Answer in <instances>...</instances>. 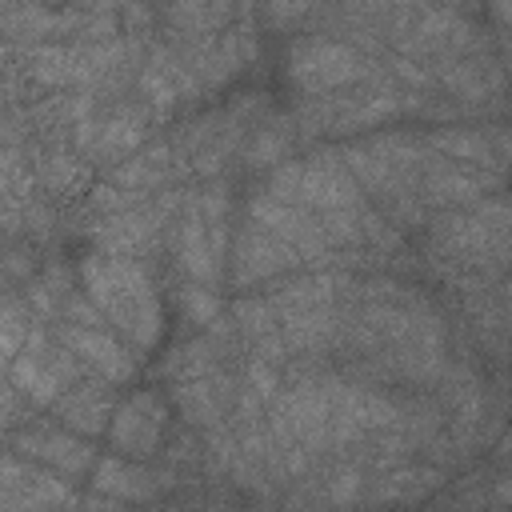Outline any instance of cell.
Masks as SVG:
<instances>
[{"label":"cell","mask_w":512,"mask_h":512,"mask_svg":"<svg viewBox=\"0 0 512 512\" xmlns=\"http://www.w3.org/2000/svg\"><path fill=\"white\" fill-rule=\"evenodd\" d=\"M232 0H176L172 4V24L180 32H212L228 20Z\"/></svg>","instance_id":"obj_14"},{"label":"cell","mask_w":512,"mask_h":512,"mask_svg":"<svg viewBox=\"0 0 512 512\" xmlns=\"http://www.w3.org/2000/svg\"><path fill=\"white\" fill-rule=\"evenodd\" d=\"M164 436V404L156 392H132L112 416V444L124 456H148Z\"/></svg>","instance_id":"obj_6"},{"label":"cell","mask_w":512,"mask_h":512,"mask_svg":"<svg viewBox=\"0 0 512 512\" xmlns=\"http://www.w3.org/2000/svg\"><path fill=\"white\" fill-rule=\"evenodd\" d=\"M4 56H8V48H4V44H0V60H4Z\"/></svg>","instance_id":"obj_29"},{"label":"cell","mask_w":512,"mask_h":512,"mask_svg":"<svg viewBox=\"0 0 512 512\" xmlns=\"http://www.w3.org/2000/svg\"><path fill=\"white\" fill-rule=\"evenodd\" d=\"M156 220V212H120V216H112V220H104L100 228H92V236H96V244L100 248H108V252H132L136 244H144V236L156 228L152 224Z\"/></svg>","instance_id":"obj_12"},{"label":"cell","mask_w":512,"mask_h":512,"mask_svg":"<svg viewBox=\"0 0 512 512\" xmlns=\"http://www.w3.org/2000/svg\"><path fill=\"white\" fill-rule=\"evenodd\" d=\"M168 152L164 148H152V152H144V156H136V160H128V164H120L116 168V176H112V184H120V188H128V192H140V188H152V184H160L164 180V172H168Z\"/></svg>","instance_id":"obj_15"},{"label":"cell","mask_w":512,"mask_h":512,"mask_svg":"<svg viewBox=\"0 0 512 512\" xmlns=\"http://www.w3.org/2000/svg\"><path fill=\"white\" fill-rule=\"evenodd\" d=\"M248 380H252V392H256V396H272V392H276V372H272L268 360H252Z\"/></svg>","instance_id":"obj_24"},{"label":"cell","mask_w":512,"mask_h":512,"mask_svg":"<svg viewBox=\"0 0 512 512\" xmlns=\"http://www.w3.org/2000/svg\"><path fill=\"white\" fill-rule=\"evenodd\" d=\"M236 320H240V328L252 336V340H260L264 348H268V356H280L276 348H280V340H276V316H272V304H264V300H244V304H236Z\"/></svg>","instance_id":"obj_17"},{"label":"cell","mask_w":512,"mask_h":512,"mask_svg":"<svg viewBox=\"0 0 512 512\" xmlns=\"http://www.w3.org/2000/svg\"><path fill=\"white\" fill-rule=\"evenodd\" d=\"M284 148H288V140H284L280 132H256V140H252V148H248V160H252V164H272V160L284 156Z\"/></svg>","instance_id":"obj_22"},{"label":"cell","mask_w":512,"mask_h":512,"mask_svg":"<svg viewBox=\"0 0 512 512\" xmlns=\"http://www.w3.org/2000/svg\"><path fill=\"white\" fill-rule=\"evenodd\" d=\"M432 148H440L452 160H488V140L480 132H436Z\"/></svg>","instance_id":"obj_19"},{"label":"cell","mask_w":512,"mask_h":512,"mask_svg":"<svg viewBox=\"0 0 512 512\" xmlns=\"http://www.w3.org/2000/svg\"><path fill=\"white\" fill-rule=\"evenodd\" d=\"M180 264L192 280H212L216 276V252L208 244V228H204V216H200L196 204H192V212L184 220V232H180Z\"/></svg>","instance_id":"obj_11"},{"label":"cell","mask_w":512,"mask_h":512,"mask_svg":"<svg viewBox=\"0 0 512 512\" xmlns=\"http://www.w3.org/2000/svg\"><path fill=\"white\" fill-rule=\"evenodd\" d=\"M288 76L304 92H332L368 76V64L336 40H300L288 52Z\"/></svg>","instance_id":"obj_4"},{"label":"cell","mask_w":512,"mask_h":512,"mask_svg":"<svg viewBox=\"0 0 512 512\" xmlns=\"http://www.w3.org/2000/svg\"><path fill=\"white\" fill-rule=\"evenodd\" d=\"M44 180L52 184V188H68V184H76L80 180V168L72 164V160H48V168H44Z\"/></svg>","instance_id":"obj_23"},{"label":"cell","mask_w":512,"mask_h":512,"mask_svg":"<svg viewBox=\"0 0 512 512\" xmlns=\"http://www.w3.org/2000/svg\"><path fill=\"white\" fill-rule=\"evenodd\" d=\"M428 196L432 200H440V204H460V200H476L480 196V180L476 176H468V172H460V168H432L428 172Z\"/></svg>","instance_id":"obj_16"},{"label":"cell","mask_w":512,"mask_h":512,"mask_svg":"<svg viewBox=\"0 0 512 512\" xmlns=\"http://www.w3.org/2000/svg\"><path fill=\"white\" fill-rule=\"evenodd\" d=\"M80 4H84V8H96V12H108V8H116V4L128 8V4H136V0H80Z\"/></svg>","instance_id":"obj_27"},{"label":"cell","mask_w":512,"mask_h":512,"mask_svg":"<svg viewBox=\"0 0 512 512\" xmlns=\"http://www.w3.org/2000/svg\"><path fill=\"white\" fill-rule=\"evenodd\" d=\"M92 484H96L100 492H108L112 500H140V496H148V492H152L148 476H144L140 468H132V464L116 460V456H104V460L96 464Z\"/></svg>","instance_id":"obj_13"},{"label":"cell","mask_w":512,"mask_h":512,"mask_svg":"<svg viewBox=\"0 0 512 512\" xmlns=\"http://www.w3.org/2000/svg\"><path fill=\"white\" fill-rule=\"evenodd\" d=\"M0 408H8V388H4V380H0Z\"/></svg>","instance_id":"obj_28"},{"label":"cell","mask_w":512,"mask_h":512,"mask_svg":"<svg viewBox=\"0 0 512 512\" xmlns=\"http://www.w3.org/2000/svg\"><path fill=\"white\" fill-rule=\"evenodd\" d=\"M72 16H52L40 0H0V36H44L52 28H68Z\"/></svg>","instance_id":"obj_10"},{"label":"cell","mask_w":512,"mask_h":512,"mask_svg":"<svg viewBox=\"0 0 512 512\" xmlns=\"http://www.w3.org/2000/svg\"><path fill=\"white\" fill-rule=\"evenodd\" d=\"M268 196H276L284 204H300V208H320V212L356 208V184H352L348 168L332 156H312L304 164L276 168Z\"/></svg>","instance_id":"obj_2"},{"label":"cell","mask_w":512,"mask_h":512,"mask_svg":"<svg viewBox=\"0 0 512 512\" xmlns=\"http://www.w3.org/2000/svg\"><path fill=\"white\" fill-rule=\"evenodd\" d=\"M56 412L64 416V424H72L76 432H100L104 420L112 416V396H108V384H72L56 396Z\"/></svg>","instance_id":"obj_9"},{"label":"cell","mask_w":512,"mask_h":512,"mask_svg":"<svg viewBox=\"0 0 512 512\" xmlns=\"http://www.w3.org/2000/svg\"><path fill=\"white\" fill-rule=\"evenodd\" d=\"M20 176V164H16V156L12 152H0V200H4V192L12 188V180Z\"/></svg>","instance_id":"obj_26"},{"label":"cell","mask_w":512,"mask_h":512,"mask_svg":"<svg viewBox=\"0 0 512 512\" xmlns=\"http://www.w3.org/2000/svg\"><path fill=\"white\" fill-rule=\"evenodd\" d=\"M76 376H80L76 360H72L68 352L52 348L40 328H28L20 352L12 356V384H16L24 396H32L36 404H56V396H60L64 388H72Z\"/></svg>","instance_id":"obj_3"},{"label":"cell","mask_w":512,"mask_h":512,"mask_svg":"<svg viewBox=\"0 0 512 512\" xmlns=\"http://www.w3.org/2000/svg\"><path fill=\"white\" fill-rule=\"evenodd\" d=\"M308 4H312V0H268V8H272V20H276V24L296 20V16H300Z\"/></svg>","instance_id":"obj_25"},{"label":"cell","mask_w":512,"mask_h":512,"mask_svg":"<svg viewBox=\"0 0 512 512\" xmlns=\"http://www.w3.org/2000/svg\"><path fill=\"white\" fill-rule=\"evenodd\" d=\"M24 336H28V316H24V308L4 304V308H0V364H8V360L20 352Z\"/></svg>","instance_id":"obj_20"},{"label":"cell","mask_w":512,"mask_h":512,"mask_svg":"<svg viewBox=\"0 0 512 512\" xmlns=\"http://www.w3.org/2000/svg\"><path fill=\"white\" fill-rule=\"evenodd\" d=\"M140 136H144L140 120H136V116H128V112H120V116H112L108 124H100V136H96V144H100V152H108V156H120V152L136 148V144H140Z\"/></svg>","instance_id":"obj_18"},{"label":"cell","mask_w":512,"mask_h":512,"mask_svg":"<svg viewBox=\"0 0 512 512\" xmlns=\"http://www.w3.org/2000/svg\"><path fill=\"white\" fill-rule=\"evenodd\" d=\"M16 448L24 456H36V460L60 468V472H80V468L92 464V448L80 436L64 432V428H32V432H20L16 436Z\"/></svg>","instance_id":"obj_8"},{"label":"cell","mask_w":512,"mask_h":512,"mask_svg":"<svg viewBox=\"0 0 512 512\" xmlns=\"http://www.w3.org/2000/svg\"><path fill=\"white\" fill-rule=\"evenodd\" d=\"M60 344H64L80 364L96 368V372H100L104 380H112V384H124V380H132V372H136L132 352H128L112 332H104L100 324H72V320H64V324H60Z\"/></svg>","instance_id":"obj_5"},{"label":"cell","mask_w":512,"mask_h":512,"mask_svg":"<svg viewBox=\"0 0 512 512\" xmlns=\"http://www.w3.org/2000/svg\"><path fill=\"white\" fill-rule=\"evenodd\" d=\"M180 308H184V316H188L192 324H208V320H216V312H220V300H216L208 288H184V296H180Z\"/></svg>","instance_id":"obj_21"},{"label":"cell","mask_w":512,"mask_h":512,"mask_svg":"<svg viewBox=\"0 0 512 512\" xmlns=\"http://www.w3.org/2000/svg\"><path fill=\"white\" fill-rule=\"evenodd\" d=\"M84 296L100 308L104 320H112L136 348H152L160 340V304L152 292L148 272L128 256H88L80 264Z\"/></svg>","instance_id":"obj_1"},{"label":"cell","mask_w":512,"mask_h":512,"mask_svg":"<svg viewBox=\"0 0 512 512\" xmlns=\"http://www.w3.org/2000/svg\"><path fill=\"white\" fill-rule=\"evenodd\" d=\"M296 260H300V252H296L284 236L260 228L256 220L244 224V232H240V240H236V280H240V284L276 276V272H284V268L296 264Z\"/></svg>","instance_id":"obj_7"}]
</instances>
